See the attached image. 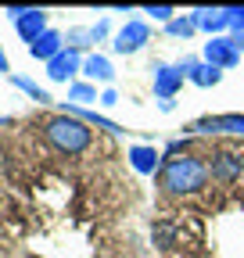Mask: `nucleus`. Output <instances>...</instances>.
Returning a JSON list of instances; mask_svg holds the SVG:
<instances>
[{"mask_svg":"<svg viewBox=\"0 0 244 258\" xmlns=\"http://www.w3.org/2000/svg\"><path fill=\"white\" fill-rule=\"evenodd\" d=\"M208 165L198 154H169L158 169V179L169 194H198L208 183Z\"/></svg>","mask_w":244,"mask_h":258,"instance_id":"f257e3e1","label":"nucleus"},{"mask_svg":"<svg viewBox=\"0 0 244 258\" xmlns=\"http://www.w3.org/2000/svg\"><path fill=\"white\" fill-rule=\"evenodd\" d=\"M43 133H47L50 147H57L61 154H83V151L90 147V140H94L90 125H86L83 118H76V115H65V111L54 115V118H47Z\"/></svg>","mask_w":244,"mask_h":258,"instance_id":"f03ea898","label":"nucleus"},{"mask_svg":"<svg viewBox=\"0 0 244 258\" xmlns=\"http://www.w3.org/2000/svg\"><path fill=\"white\" fill-rule=\"evenodd\" d=\"M205 61L208 64H216V69H237L240 64V43L230 40V36H212L205 43Z\"/></svg>","mask_w":244,"mask_h":258,"instance_id":"7ed1b4c3","label":"nucleus"},{"mask_svg":"<svg viewBox=\"0 0 244 258\" xmlns=\"http://www.w3.org/2000/svg\"><path fill=\"white\" fill-rule=\"evenodd\" d=\"M147 40H151L147 22H137V18H133V22H126V25L115 32V43H111V47H115L118 54H137Z\"/></svg>","mask_w":244,"mask_h":258,"instance_id":"20e7f679","label":"nucleus"},{"mask_svg":"<svg viewBox=\"0 0 244 258\" xmlns=\"http://www.w3.org/2000/svg\"><path fill=\"white\" fill-rule=\"evenodd\" d=\"M212 179H219V183H237L244 176V154H233V151H219L216 158H212V165H208Z\"/></svg>","mask_w":244,"mask_h":258,"instance_id":"39448f33","label":"nucleus"},{"mask_svg":"<svg viewBox=\"0 0 244 258\" xmlns=\"http://www.w3.org/2000/svg\"><path fill=\"white\" fill-rule=\"evenodd\" d=\"M187 133H244V115H208L191 122Z\"/></svg>","mask_w":244,"mask_h":258,"instance_id":"423d86ee","label":"nucleus"},{"mask_svg":"<svg viewBox=\"0 0 244 258\" xmlns=\"http://www.w3.org/2000/svg\"><path fill=\"white\" fill-rule=\"evenodd\" d=\"M183 79H187V76H183L179 64H158V69H155V93L162 97V101H172L176 90L183 86Z\"/></svg>","mask_w":244,"mask_h":258,"instance_id":"0eeeda50","label":"nucleus"},{"mask_svg":"<svg viewBox=\"0 0 244 258\" xmlns=\"http://www.w3.org/2000/svg\"><path fill=\"white\" fill-rule=\"evenodd\" d=\"M15 29H18V36H22L29 47H33V43L43 36V32H47V15H43L40 8H29V11L15 22Z\"/></svg>","mask_w":244,"mask_h":258,"instance_id":"6e6552de","label":"nucleus"},{"mask_svg":"<svg viewBox=\"0 0 244 258\" xmlns=\"http://www.w3.org/2000/svg\"><path fill=\"white\" fill-rule=\"evenodd\" d=\"M79 72V50H72V47H65L54 61H47V76L54 79V83H65L69 76H76Z\"/></svg>","mask_w":244,"mask_h":258,"instance_id":"1a4fd4ad","label":"nucleus"},{"mask_svg":"<svg viewBox=\"0 0 244 258\" xmlns=\"http://www.w3.org/2000/svg\"><path fill=\"white\" fill-rule=\"evenodd\" d=\"M191 18H194V25H198V29H205V32H208V36H212V32L230 29L226 8H198V11H191Z\"/></svg>","mask_w":244,"mask_h":258,"instance_id":"9d476101","label":"nucleus"},{"mask_svg":"<svg viewBox=\"0 0 244 258\" xmlns=\"http://www.w3.org/2000/svg\"><path fill=\"white\" fill-rule=\"evenodd\" d=\"M158 161H162V154L155 151V147H147V144H137V147H130V165L137 169V172H155L158 169Z\"/></svg>","mask_w":244,"mask_h":258,"instance_id":"9b49d317","label":"nucleus"},{"mask_svg":"<svg viewBox=\"0 0 244 258\" xmlns=\"http://www.w3.org/2000/svg\"><path fill=\"white\" fill-rule=\"evenodd\" d=\"M61 50H65V47H61V32H54V29H47L43 36H40L33 47H29V54L40 57V61H54Z\"/></svg>","mask_w":244,"mask_h":258,"instance_id":"f8f14e48","label":"nucleus"},{"mask_svg":"<svg viewBox=\"0 0 244 258\" xmlns=\"http://www.w3.org/2000/svg\"><path fill=\"white\" fill-rule=\"evenodd\" d=\"M83 72H86L90 79H97V83H111V79H115V69H111V61H108L104 54H90V57L83 61Z\"/></svg>","mask_w":244,"mask_h":258,"instance_id":"ddd939ff","label":"nucleus"},{"mask_svg":"<svg viewBox=\"0 0 244 258\" xmlns=\"http://www.w3.org/2000/svg\"><path fill=\"white\" fill-rule=\"evenodd\" d=\"M194 86H201V90H208V86H216L219 79H223V72L216 69V64H208V61H198L194 69H191V76H187Z\"/></svg>","mask_w":244,"mask_h":258,"instance_id":"4468645a","label":"nucleus"},{"mask_svg":"<svg viewBox=\"0 0 244 258\" xmlns=\"http://www.w3.org/2000/svg\"><path fill=\"white\" fill-rule=\"evenodd\" d=\"M69 101H76V104L97 101V104H101V97H97V86H90V83H72V86H69Z\"/></svg>","mask_w":244,"mask_h":258,"instance_id":"2eb2a0df","label":"nucleus"},{"mask_svg":"<svg viewBox=\"0 0 244 258\" xmlns=\"http://www.w3.org/2000/svg\"><path fill=\"white\" fill-rule=\"evenodd\" d=\"M11 83H15L18 90H25V93L33 97V101H40V104H47V101H50V93H47V90H40L36 83H29L25 76H11Z\"/></svg>","mask_w":244,"mask_h":258,"instance_id":"dca6fc26","label":"nucleus"},{"mask_svg":"<svg viewBox=\"0 0 244 258\" xmlns=\"http://www.w3.org/2000/svg\"><path fill=\"white\" fill-rule=\"evenodd\" d=\"M165 29L172 32V36H183V40H187V36H194V29H198V25H194V18H191V15H183V18H172Z\"/></svg>","mask_w":244,"mask_h":258,"instance_id":"f3484780","label":"nucleus"},{"mask_svg":"<svg viewBox=\"0 0 244 258\" xmlns=\"http://www.w3.org/2000/svg\"><path fill=\"white\" fill-rule=\"evenodd\" d=\"M94 43V29H72L69 32V47L72 50H83V47H90Z\"/></svg>","mask_w":244,"mask_h":258,"instance_id":"a211bd4d","label":"nucleus"},{"mask_svg":"<svg viewBox=\"0 0 244 258\" xmlns=\"http://www.w3.org/2000/svg\"><path fill=\"white\" fill-rule=\"evenodd\" d=\"M144 15H151V18H155V22H165V25H169L176 11H172L169 4H158V8H144Z\"/></svg>","mask_w":244,"mask_h":258,"instance_id":"6ab92c4d","label":"nucleus"},{"mask_svg":"<svg viewBox=\"0 0 244 258\" xmlns=\"http://www.w3.org/2000/svg\"><path fill=\"white\" fill-rule=\"evenodd\" d=\"M226 18H230V29L237 36H244V8H226Z\"/></svg>","mask_w":244,"mask_h":258,"instance_id":"aec40b11","label":"nucleus"},{"mask_svg":"<svg viewBox=\"0 0 244 258\" xmlns=\"http://www.w3.org/2000/svg\"><path fill=\"white\" fill-rule=\"evenodd\" d=\"M101 104H108V108L118 104V93H115V90H104V93H101Z\"/></svg>","mask_w":244,"mask_h":258,"instance_id":"412c9836","label":"nucleus"},{"mask_svg":"<svg viewBox=\"0 0 244 258\" xmlns=\"http://www.w3.org/2000/svg\"><path fill=\"white\" fill-rule=\"evenodd\" d=\"M104 32H108V22H97L94 25V40H104Z\"/></svg>","mask_w":244,"mask_h":258,"instance_id":"4be33fe9","label":"nucleus"},{"mask_svg":"<svg viewBox=\"0 0 244 258\" xmlns=\"http://www.w3.org/2000/svg\"><path fill=\"white\" fill-rule=\"evenodd\" d=\"M0 72H8V76H11V64H8V57H4V50H0Z\"/></svg>","mask_w":244,"mask_h":258,"instance_id":"5701e85b","label":"nucleus"},{"mask_svg":"<svg viewBox=\"0 0 244 258\" xmlns=\"http://www.w3.org/2000/svg\"><path fill=\"white\" fill-rule=\"evenodd\" d=\"M237 43H240V54H244V36H237Z\"/></svg>","mask_w":244,"mask_h":258,"instance_id":"b1692460","label":"nucleus"}]
</instances>
